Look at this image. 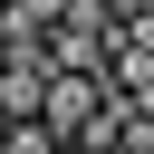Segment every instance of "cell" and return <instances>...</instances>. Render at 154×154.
Masks as SVG:
<instances>
[{"instance_id": "obj_1", "label": "cell", "mask_w": 154, "mask_h": 154, "mask_svg": "<svg viewBox=\"0 0 154 154\" xmlns=\"http://www.w3.org/2000/svg\"><path fill=\"white\" fill-rule=\"evenodd\" d=\"M0 135H10V154H58V135H48V125H0Z\"/></svg>"}, {"instance_id": "obj_2", "label": "cell", "mask_w": 154, "mask_h": 154, "mask_svg": "<svg viewBox=\"0 0 154 154\" xmlns=\"http://www.w3.org/2000/svg\"><path fill=\"white\" fill-rule=\"evenodd\" d=\"M0 154H10V135H0Z\"/></svg>"}]
</instances>
